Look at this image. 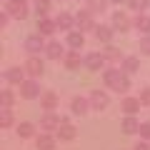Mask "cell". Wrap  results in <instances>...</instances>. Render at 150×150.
<instances>
[{
    "mask_svg": "<svg viewBox=\"0 0 150 150\" xmlns=\"http://www.w3.org/2000/svg\"><path fill=\"white\" fill-rule=\"evenodd\" d=\"M5 10L10 13V18L15 20H25L28 18V0H5Z\"/></svg>",
    "mask_w": 150,
    "mask_h": 150,
    "instance_id": "obj_6",
    "label": "cell"
},
{
    "mask_svg": "<svg viewBox=\"0 0 150 150\" xmlns=\"http://www.w3.org/2000/svg\"><path fill=\"white\" fill-rule=\"evenodd\" d=\"M115 33H118V30H115L112 25H98L95 30H93V35H95L98 40H100V43H105V45H108V43H112Z\"/></svg>",
    "mask_w": 150,
    "mask_h": 150,
    "instance_id": "obj_19",
    "label": "cell"
},
{
    "mask_svg": "<svg viewBox=\"0 0 150 150\" xmlns=\"http://www.w3.org/2000/svg\"><path fill=\"white\" fill-rule=\"evenodd\" d=\"M65 53H68V50H63V45H60L58 40H50V43L45 45V58L48 60H63Z\"/></svg>",
    "mask_w": 150,
    "mask_h": 150,
    "instance_id": "obj_21",
    "label": "cell"
},
{
    "mask_svg": "<svg viewBox=\"0 0 150 150\" xmlns=\"http://www.w3.org/2000/svg\"><path fill=\"white\" fill-rule=\"evenodd\" d=\"M35 125H33V123H28V120H25V123H18V130H15V133L18 135H20V138L23 140H28V138H33V135H35Z\"/></svg>",
    "mask_w": 150,
    "mask_h": 150,
    "instance_id": "obj_27",
    "label": "cell"
},
{
    "mask_svg": "<svg viewBox=\"0 0 150 150\" xmlns=\"http://www.w3.org/2000/svg\"><path fill=\"white\" fill-rule=\"evenodd\" d=\"M58 145V135L55 133H40L35 135V148L38 150H55Z\"/></svg>",
    "mask_w": 150,
    "mask_h": 150,
    "instance_id": "obj_9",
    "label": "cell"
},
{
    "mask_svg": "<svg viewBox=\"0 0 150 150\" xmlns=\"http://www.w3.org/2000/svg\"><path fill=\"white\" fill-rule=\"evenodd\" d=\"M88 98H90V105H93V110H98V112L108 110V105H110V95H108L105 90H93Z\"/></svg>",
    "mask_w": 150,
    "mask_h": 150,
    "instance_id": "obj_8",
    "label": "cell"
},
{
    "mask_svg": "<svg viewBox=\"0 0 150 150\" xmlns=\"http://www.w3.org/2000/svg\"><path fill=\"white\" fill-rule=\"evenodd\" d=\"M120 130H123L125 135H138L140 133V120L135 118V115H125L123 125H120Z\"/></svg>",
    "mask_w": 150,
    "mask_h": 150,
    "instance_id": "obj_24",
    "label": "cell"
},
{
    "mask_svg": "<svg viewBox=\"0 0 150 150\" xmlns=\"http://www.w3.org/2000/svg\"><path fill=\"white\" fill-rule=\"evenodd\" d=\"M108 5H110V0H88V8H90L93 13H103V10H108Z\"/></svg>",
    "mask_w": 150,
    "mask_h": 150,
    "instance_id": "obj_32",
    "label": "cell"
},
{
    "mask_svg": "<svg viewBox=\"0 0 150 150\" xmlns=\"http://www.w3.org/2000/svg\"><path fill=\"white\" fill-rule=\"evenodd\" d=\"M15 103V93L13 90H0V108H13Z\"/></svg>",
    "mask_w": 150,
    "mask_h": 150,
    "instance_id": "obj_30",
    "label": "cell"
},
{
    "mask_svg": "<svg viewBox=\"0 0 150 150\" xmlns=\"http://www.w3.org/2000/svg\"><path fill=\"white\" fill-rule=\"evenodd\" d=\"M103 80H105L108 90H115V93H120V95H128V90H130V75L125 73L120 65H112V68L103 70Z\"/></svg>",
    "mask_w": 150,
    "mask_h": 150,
    "instance_id": "obj_1",
    "label": "cell"
},
{
    "mask_svg": "<svg viewBox=\"0 0 150 150\" xmlns=\"http://www.w3.org/2000/svg\"><path fill=\"white\" fill-rule=\"evenodd\" d=\"M58 30V23H55V18H38V33L43 38H48V35H53V33Z\"/></svg>",
    "mask_w": 150,
    "mask_h": 150,
    "instance_id": "obj_16",
    "label": "cell"
},
{
    "mask_svg": "<svg viewBox=\"0 0 150 150\" xmlns=\"http://www.w3.org/2000/svg\"><path fill=\"white\" fill-rule=\"evenodd\" d=\"M58 105H60V98H58V93H53V90H45L43 95H40V108H43V110H58Z\"/></svg>",
    "mask_w": 150,
    "mask_h": 150,
    "instance_id": "obj_18",
    "label": "cell"
},
{
    "mask_svg": "<svg viewBox=\"0 0 150 150\" xmlns=\"http://www.w3.org/2000/svg\"><path fill=\"white\" fill-rule=\"evenodd\" d=\"M140 138H143V140H150V120H148V123H140Z\"/></svg>",
    "mask_w": 150,
    "mask_h": 150,
    "instance_id": "obj_34",
    "label": "cell"
},
{
    "mask_svg": "<svg viewBox=\"0 0 150 150\" xmlns=\"http://www.w3.org/2000/svg\"><path fill=\"white\" fill-rule=\"evenodd\" d=\"M63 65L68 70H78L80 65H85V58H80V50H73V48H70L68 53L63 55Z\"/></svg>",
    "mask_w": 150,
    "mask_h": 150,
    "instance_id": "obj_10",
    "label": "cell"
},
{
    "mask_svg": "<svg viewBox=\"0 0 150 150\" xmlns=\"http://www.w3.org/2000/svg\"><path fill=\"white\" fill-rule=\"evenodd\" d=\"M140 105H143V100H140V98H135V95H125L123 103H120V110H123L125 115H135V112L140 110Z\"/></svg>",
    "mask_w": 150,
    "mask_h": 150,
    "instance_id": "obj_15",
    "label": "cell"
},
{
    "mask_svg": "<svg viewBox=\"0 0 150 150\" xmlns=\"http://www.w3.org/2000/svg\"><path fill=\"white\" fill-rule=\"evenodd\" d=\"M75 28H78V30H83V33L95 30V28H98L90 8H85V10H78V13H75Z\"/></svg>",
    "mask_w": 150,
    "mask_h": 150,
    "instance_id": "obj_4",
    "label": "cell"
},
{
    "mask_svg": "<svg viewBox=\"0 0 150 150\" xmlns=\"http://www.w3.org/2000/svg\"><path fill=\"white\" fill-rule=\"evenodd\" d=\"M133 150H150V143H148V140H143V138H140L138 143L133 145Z\"/></svg>",
    "mask_w": 150,
    "mask_h": 150,
    "instance_id": "obj_36",
    "label": "cell"
},
{
    "mask_svg": "<svg viewBox=\"0 0 150 150\" xmlns=\"http://www.w3.org/2000/svg\"><path fill=\"white\" fill-rule=\"evenodd\" d=\"M25 68H18V65H15V68H8L5 70V73H3V78H5V83H10V85H20V83L23 80H25Z\"/></svg>",
    "mask_w": 150,
    "mask_h": 150,
    "instance_id": "obj_14",
    "label": "cell"
},
{
    "mask_svg": "<svg viewBox=\"0 0 150 150\" xmlns=\"http://www.w3.org/2000/svg\"><path fill=\"white\" fill-rule=\"evenodd\" d=\"M133 28L140 33V35H150V15L148 13H135Z\"/></svg>",
    "mask_w": 150,
    "mask_h": 150,
    "instance_id": "obj_20",
    "label": "cell"
},
{
    "mask_svg": "<svg viewBox=\"0 0 150 150\" xmlns=\"http://www.w3.org/2000/svg\"><path fill=\"white\" fill-rule=\"evenodd\" d=\"M70 110H73V115H85L88 110H93V105H90V98L75 95V98H73V103H70Z\"/></svg>",
    "mask_w": 150,
    "mask_h": 150,
    "instance_id": "obj_13",
    "label": "cell"
},
{
    "mask_svg": "<svg viewBox=\"0 0 150 150\" xmlns=\"http://www.w3.org/2000/svg\"><path fill=\"white\" fill-rule=\"evenodd\" d=\"M112 5H120V3H128V0H110Z\"/></svg>",
    "mask_w": 150,
    "mask_h": 150,
    "instance_id": "obj_38",
    "label": "cell"
},
{
    "mask_svg": "<svg viewBox=\"0 0 150 150\" xmlns=\"http://www.w3.org/2000/svg\"><path fill=\"white\" fill-rule=\"evenodd\" d=\"M58 140H75V135H78V130H75V125L70 123V120H63L58 128Z\"/></svg>",
    "mask_w": 150,
    "mask_h": 150,
    "instance_id": "obj_23",
    "label": "cell"
},
{
    "mask_svg": "<svg viewBox=\"0 0 150 150\" xmlns=\"http://www.w3.org/2000/svg\"><path fill=\"white\" fill-rule=\"evenodd\" d=\"M110 25L115 28L118 33H128L130 28H133V20H130L123 10H115V13H112V23H110Z\"/></svg>",
    "mask_w": 150,
    "mask_h": 150,
    "instance_id": "obj_11",
    "label": "cell"
},
{
    "mask_svg": "<svg viewBox=\"0 0 150 150\" xmlns=\"http://www.w3.org/2000/svg\"><path fill=\"white\" fill-rule=\"evenodd\" d=\"M65 45H68V48H73V50H80L83 45H85V33L78 30V28H75V30H70L68 35H65Z\"/></svg>",
    "mask_w": 150,
    "mask_h": 150,
    "instance_id": "obj_12",
    "label": "cell"
},
{
    "mask_svg": "<svg viewBox=\"0 0 150 150\" xmlns=\"http://www.w3.org/2000/svg\"><path fill=\"white\" fill-rule=\"evenodd\" d=\"M8 23H10V13L3 10V13H0V28H8Z\"/></svg>",
    "mask_w": 150,
    "mask_h": 150,
    "instance_id": "obj_37",
    "label": "cell"
},
{
    "mask_svg": "<svg viewBox=\"0 0 150 150\" xmlns=\"http://www.w3.org/2000/svg\"><path fill=\"white\" fill-rule=\"evenodd\" d=\"M45 45H48V43L43 40V35L35 33V35H28V38H25L23 48H25L28 55H40V53H45Z\"/></svg>",
    "mask_w": 150,
    "mask_h": 150,
    "instance_id": "obj_5",
    "label": "cell"
},
{
    "mask_svg": "<svg viewBox=\"0 0 150 150\" xmlns=\"http://www.w3.org/2000/svg\"><path fill=\"white\" fill-rule=\"evenodd\" d=\"M103 55H105V60H108V63H112V65H120V63L125 60V55L120 53V48H115L112 43H108V45H105Z\"/></svg>",
    "mask_w": 150,
    "mask_h": 150,
    "instance_id": "obj_22",
    "label": "cell"
},
{
    "mask_svg": "<svg viewBox=\"0 0 150 150\" xmlns=\"http://www.w3.org/2000/svg\"><path fill=\"white\" fill-rule=\"evenodd\" d=\"M140 53H143V55H150V35H143V38H140Z\"/></svg>",
    "mask_w": 150,
    "mask_h": 150,
    "instance_id": "obj_33",
    "label": "cell"
},
{
    "mask_svg": "<svg viewBox=\"0 0 150 150\" xmlns=\"http://www.w3.org/2000/svg\"><path fill=\"white\" fill-rule=\"evenodd\" d=\"M50 10H53V3H50V0H35V13H38V18H45Z\"/></svg>",
    "mask_w": 150,
    "mask_h": 150,
    "instance_id": "obj_29",
    "label": "cell"
},
{
    "mask_svg": "<svg viewBox=\"0 0 150 150\" xmlns=\"http://www.w3.org/2000/svg\"><path fill=\"white\" fill-rule=\"evenodd\" d=\"M128 8L135 13H145L150 8V0H128Z\"/></svg>",
    "mask_w": 150,
    "mask_h": 150,
    "instance_id": "obj_31",
    "label": "cell"
},
{
    "mask_svg": "<svg viewBox=\"0 0 150 150\" xmlns=\"http://www.w3.org/2000/svg\"><path fill=\"white\" fill-rule=\"evenodd\" d=\"M55 23H58V30H75V15H70V13H58V18H55Z\"/></svg>",
    "mask_w": 150,
    "mask_h": 150,
    "instance_id": "obj_25",
    "label": "cell"
},
{
    "mask_svg": "<svg viewBox=\"0 0 150 150\" xmlns=\"http://www.w3.org/2000/svg\"><path fill=\"white\" fill-rule=\"evenodd\" d=\"M120 68H123L128 75H133V73H138V70H140V60L135 58V55H125V60L120 63Z\"/></svg>",
    "mask_w": 150,
    "mask_h": 150,
    "instance_id": "obj_26",
    "label": "cell"
},
{
    "mask_svg": "<svg viewBox=\"0 0 150 150\" xmlns=\"http://www.w3.org/2000/svg\"><path fill=\"white\" fill-rule=\"evenodd\" d=\"M18 88H20V98H25V100H35V98L43 95V93H40V83H38V78H25Z\"/></svg>",
    "mask_w": 150,
    "mask_h": 150,
    "instance_id": "obj_3",
    "label": "cell"
},
{
    "mask_svg": "<svg viewBox=\"0 0 150 150\" xmlns=\"http://www.w3.org/2000/svg\"><path fill=\"white\" fill-rule=\"evenodd\" d=\"M13 125V108H0V128L8 130Z\"/></svg>",
    "mask_w": 150,
    "mask_h": 150,
    "instance_id": "obj_28",
    "label": "cell"
},
{
    "mask_svg": "<svg viewBox=\"0 0 150 150\" xmlns=\"http://www.w3.org/2000/svg\"><path fill=\"white\" fill-rule=\"evenodd\" d=\"M138 98H140V100H143V105H150V88H143Z\"/></svg>",
    "mask_w": 150,
    "mask_h": 150,
    "instance_id": "obj_35",
    "label": "cell"
},
{
    "mask_svg": "<svg viewBox=\"0 0 150 150\" xmlns=\"http://www.w3.org/2000/svg\"><path fill=\"white\" fill-rule=\"evenodd\" d=\"M105 55L103 53H88L85 55V68L93 70V73H98V70H103V65H105Z\"/></svg>",
    "mask_w": 150,
    "mask_h": 150,
    "instance_id": "obj_17",
    "label": "cell"
},
{
    "mask_svg": "<svg viewBox=\"0 0 150 150\" xmlns=\"http://www.w3.org/2000/svg\"><path fill=\"white\" fill-rule=\"evenodd\" d=\"M25 73H28V78H40V75L45 73V63L40 60V55H28V60H25Z\"/></svg>",
    "mask_w": 150,
    "mask_h": 150,
    "instance_id": "obj_7",
    "label": "cell"
},
{
    "mask_svg": "<svg viewBox=\"0 0 150 150\" xmlns=\"http://www.w3.org/2000/svg\"><path fill=\"white\" fill-rule=\"evenodd\" d=\"M60 123H63V118L55 110H45L43 118H40V133H58Z\"/></svg>",
    "mask_w": 150,
    "mask_h": 150,
    "instance_id": "obj_2",
    "label": "cell"
}]
</instances>
